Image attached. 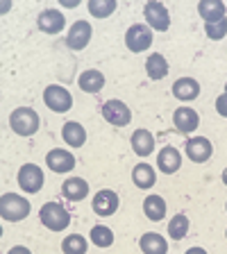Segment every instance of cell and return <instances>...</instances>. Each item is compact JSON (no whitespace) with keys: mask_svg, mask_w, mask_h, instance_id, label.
Segmentation results:
<instances>
[{"mask_svg":"<svg viewBox=\"0 0 227 254\" xmlns=\"http://www.w3.org/2000/svg\"><path fill=\"white\" fill-rule=\"evenodd\" d=\"M9 127L18 136H32V134H37L39 132L37 111L30 109V107H18V109H14L9 116Z\"/></svg>","mask_w":227,"mask_h":254,"instance_id":"1","label":"cell"},{"mask_svg":"<svg viewBox=\"0 0 227 254\" xmlns=\"http://www.w3.org/2000/svg\"><path fill=\"white\" fill-rule=\"evenodd\" d=\"M30 213V202L23 200L21 195L16 193H5L0 197V216L7 222H18L23 218H27Z\"/></svg>","mask_w":227,"mask_h":254,"instance_id":"2","label":"cell"},{"mask_svg":"<svg viewBox=\"0 0 227 254\" xmlns=\"http://www.w3.org/2000/svg\"><path fill=\"white\" fill-rule=\"evenodd\" d=\"M39 218H41V222L50 232H62V229H66L71 225L69 211H66L59 202H48V204H43L41 211H39Z\"/></svg>","mask_w":227,"mask_h":254,"instance_id":"3","label":"cell"},{"mask_svg":"<svg viewBox=\"0 0 227 254\" xmlns=\"http://www.w3.org/2000/svg\"><path fill=\"white\" fill-rule=\"evenodd\" d=\"M43 102H46L48 109L57 111V114H64V111H69L71 105H73V98H71V93L64 86H46V91H43Z\"/></svg>","mask_w":227,"mask_h":254,"instance_id":"4","label":"cell"},{"mask_svg":"<svg viewBox=\"0 0 227 254\" xmlns=\"http://www.w3.org/2000/svg\"><path fill=\"white\" fill-rule=\"evenodd\" d=\"M125 46L130 48L132 53H143V50H148V48L152 46V32H150V27L141 25V23L132 25L125 34Z\"/></svg>","mask_w":227,"mask_h":254,"instance_id":"5","label":"cell"},{"mask_svg":"<svg viewBox=\"0 0 227 254\" xmlns=\"http://www.w3.org/2000/svg\"><path fill=\"white\" fill-rule=\"evenodd\" d=\"M143 16L148 21L150 27H154L157 32H166L170 27V16H168V9H166L161 2H154L150 0L148 5L143 7Z\"/></svg>","mask_w":227,"mask_h":254,"instance_id":"6","label":"cell"},{"mask_svg":"<svg viewBox=\"0 0 227 254\" xmlns=\"http://www.w3.org/2000/svg\"><path fill=\"white\" fill-rule=\"evenodd\" d=\"M102 116H105V121L111 123V125L123 127L132 121V111L127 109V105L121 100H107L105 105H102Z\"/></svg>","mask_w":227,"mask_h":254,"instance_id":"7","label":"cell"},{"mask_svg":"<svg viewBox=\"0 0 227 254\" xmlns=\"http://www.w3.org/2000/svg\"><path fill=\"white\" fill-rule=\"evenodd\" d=\"M18 184L25 193H39L43 186V173L39 166L34 164H25L18 170Z\"/></svg>","mask_w":227,"mask_h":254,"instance_id":"8","label":"cell"},{"mask_svg":"<svg viewBox=\"0 0 227 254\" xmlns=\"http://www.w3.org/2000/svg\"><path fill=\"white\" fill-rule=\"evenodd\" d=\"M91 41V25L86 21H77L73 23V27L69 30V37H66V46L71 50H82L86 48Z\"/></svg>","mask_w":227,"mask_h":254,"instance_id":"9","label":"cell"},{"mask_svg":"<svg viewBox=\"0 0 227 254\" xmlns=\"http://www.w3.org/2000/svg\"><path fill=\"white\" fill-rule=\"evenodd\" d=\"M212 152H214V145L209 143V138L196 136V138H191V141H186V157L191 161H196V164L207 161V159L212 157Z\"/></svg>","mask_w":227,"mask_h":254,"instance_id":"10","label":"cell"},{"mask_svg":"<svg viewBox=\"0 0 227 254\" xmlns=\"http://www.w3.org/2000/svg\"><path fill=\"white\" fill-rule=\"evenodd\" d=\"M37 25H39V30L46 32V34H57V32L64 30L66 18H64V14L62 11H57V9H46V11L39 14Z\"/></svg>","mask_w":227,"mask_h":254,"instance_id":"11","label":"cell"},{"mask_svg":"<svg viewBox=\"0 0 227 254\" xmlns=\"http://www.w3.org/2000/svg\"><path fill=\"white\" fill-rule=\"evenodd\" d=\"M46 166L53 173H69V170L75 168V157L66 150H50L46 157Z\"/></svg>","mask_w":227,"mask_h":254,"instance_id":"12","label":"cell"},{"mask_svg":"<svg viewBox=\"0 0 227 254\" xmlns=\"http://www.w3.org/2000/svg\"><path fill=\"white\" fill-rule=\"evenodd\" d=\"M118 209V195L114 190L105 189V190H98L93 197V211L98 216H111V213Z\"/></svg>","mask_w":227,"mask_h":254,"instance_id":"13","label":"cell"},{"mask_svg":"<svg viewBox=\"0 0 227 254\" xmlns=\"http://www.w3.org/2000/svg\"><path fill=\"white\" fill-rule=\"evenodd\" d=\"M173 121H175L177 132H180V134H189V132H193V129H198L200 118H198V114L193 109H189V107H180V109L175 111Z\"/></svg>","mask_w":227,"mask_h":254,"instance_id":"14","label":"cell"},{"mask_svg":"<svg viewBox=\"0 0 227 254\" xmlns=\"http://www.w3.org/2000/svg\"><path fill=\"white\" fill-rule=\"evenodd\" d=\"M180 164H182L180 152L175 148H170V145H166V148L157 154V166H159V170L166 175L177 173V170H180Z\"/></svg>","mask_w":227,"mask_h":254,"instance_id":"15","label":"cell"},{"mask_svg":"<svg viewBox=\"0 0 227 254\" xmlns=\"http://www.w3.org/2000/svg\"><path fill=\"white\" fill-rule=\"evenodd\" d=\"M62 193L66 200L71 202H79L89 195V182H84L82 177H71L69 182H64Z\"/></svg>","mask_w":227,"mask_h":254,"instance_id":"16","label":"cell"},{"mask_svg":"<svg viewBox=\"0 0 227 254\" xmlns=\"http://www.w3.org/2000/svg\"><path fill=\"white\" fill-rule=\"evenodd\" d=\"M198 93H200V84L191 77H182L173 84V95L177 98V100H184V102L186 100H196Z\"/></svg>","mask_w":227,"mask_h":254,"instance_id":"17","label":"cell"},{"mask_svg":"<svg viewBox=\"0 0 227 254\" xmlns=\"http://www.w3.org/2000/svg\"><path fill=\"white\" fill-rule=\"evenodd\" d=\"M198 11H200V16L207 21V25L225 18V5H223L221 0H202L200 5H198Z\"/></svg>","mask_w":227,"mask_h":254,"instance_id":"18","label":"cell"},{"mask_svg":"<svg viewBox=\"0 0 227 254\" xmlns=\"http://www.w3.org/2000/svg\"><path fill=\"white\" fill-rule=\"evenodd\" d=\"M141 250L143 254H166L168 252V243H166L164 236H159L154 232H148L141 236Z\"/></svg>","mask_w":227,"mask_h":254,"instance_id":"19","label":"cell"},{"mask_svg":"<svg viewBox=\"0 0 227 254\" xmlns=\"http://www.w3.org/2000/svg\"><path fill=\"white\" fill-rule=\"evenodd\" d=\"M132 148L139 157H148L154 150V136L148 129H137V132L132 134Z\"/></svg>","mask_w":227,"mask_h":254,"instance_id":"20","label":"cell"},{"mask_svg":"<svg viewBox=\"0 0 227 254\" xmlns=\"http://www.w3.org/2000/svg\"><path fill=\"white\" fill-rule=\"evenodd\" d=\"M77 84L82 91H86V93H98V91L105 86V75L100 73V70H84V73L79 75Z\"/></svg>","mask_w":227,"mask_h":254,"instance_id":"21","label":"cell"},{"mask_svg":"<svg viewBox=\"0 0 227 254\" xmlns=\"http://www.w3.org/2000/svg\"><path fill=\"white\" fill-rule=\"evenodd\" d=\"M143 213L148 216V220H161L166 216V202L159 195H148L143 200Z\"/></svg>","mask_w":227,"mask_h":254,"instance_id":"22","label":"cell"},{"mask_svg":"<svg viewBox=\"0 0 227 254\" xmlns=\"http://www.w3.org/2000/svg\"><path fill=\"white\" fill-rule=\"evenodd\" d=\"M62 136H64V141L69 143V145H73V148H82L86 141V132L79 123H66L62 129Z\"/></svg>","mask_w":227,"mask_h":254,"instance_id":"23","label":"cell"},{"mask_svg":"<svg viewBox=\"0 0 227 254\" xmlns=\"http://www.w3.org/2000/svg\"><path fill=\"white\" fill-rule=\"evenodd\" d=\"M146 73L150 75L152 79H164L168 75V62L164 59V55H150L146 59Z\"/></svg>","mask_w":227,"mask_h":254,"instance_id":"24","label":"cell"},{"mask_svg":"<svg viewBox=\"0 0 227 254\" xmlns=\"http://www.w3.org/2000/svg\"><path fill=\"white\" fill-rule=\"evenodd\" d=\"M132 180L139 189H150L157 182V175H154V168L150 164H139L132 170Z\"/></svg>","mask_w":227,"mask_h":254,"instance_id":"25","label":"cell"},{"mask_svg":"<svg viewBox=\"0 0 227 254\" xmlns=\"http://www.w3.org/2000/svg\"><path fill=\"white\" fill-rule=\"evenodd\" d=\"M64 254H86V241L84 236L79 234H73V236H66L62 243Z\"/></svg>","mask_w":227,"mask_h":254,"instance_id":"26","label":"cell"},{"mask_svg":"<svg viewBox=\"0 0 227 254\" xmlns=\"http://www.w3.org/2000/svg\"><path fill=\"white\" fill-rule=\"evenodd\" d=\"M91 241H93L98 248H109V245L114 243V234H111V229L105 227V225H95V227L91 229Z\"/></svg>","mask_w":227,"mask_h":254,"instance_id":"27","label":"cell"},{"mask_svg":"<svg viewBox=\"0 0 227 254\" xmlns=\"http://www.w3.org/2000/svg\"><path fill=\"white\" fill-rule=\"evenodd\" d=\"M114 9H116L114 0H89V11L95 18H107Z\"/></svg>","mask_w":227,"mask_h":254,"instance_id":"28","label":"cell"},{"mask_svg":"<svg viewBox=\"0 0 227 254\" xmlns=\"http://www.w3.org/2000/svg\"><path fill=\"white\" fill-rule=\"evenodd\" d=\"M186 232H189V218L186 216H175L173 220L168 222V234L175 238V241H182V238L186 236Z\"/></svg>","mask_w":227,"mask_h":254,"instance_id":"29","label":"cell"},{"mask_svg":"<svg viewBox=\"0 0 227 254\" xmlns=\"http://www.w3.org/2000/svg\"><path fill=\"white\" fill-rule=\"evenodd\" d=\"M205 32H207V37L209 39L221 41V39L227 34V18H221L218 23H209V25H205Z\"/></svg>","mask_w":227,"mask_h":254,"instance_id":"30","label":"cell"},{"mask_svg":"<svg viewBox=\"0 0 227 254\" xmlns=\"http://www.w3.org/2000/svg\"><path fill=\"white\" fill-rule=\"evenodd\" d=\"M216 109H218V114H221V116L227 118V91L216 98Z\"/></svg>","mask_w":227,"mask_h":254,"instance_id":"31","label":"cell"},{"mask_svg":"<svg viewBox=\"0 0 227 254\" xmlns=\"http://www.w3.org/2000/svg\"><path fill=\"white\" fill-rule=\"evenodd\" d=\"M7 254H32L27 248H23V245H16V248H11Z\"/></svg>","mask_w":227,"mask_h":254,"instance_id":"32","label":"cell"},{"mask_svg":"<svg viewBox=\"0 0 227 254\" xmlns=\"http://www.w3.org/2000/svg\"><path fill=\"white\" fill-rule=\"evenodd\" d=\"M186 254H207L202 248H191V250H186Z\"/></svg>","mask_w":227,"mask_h":254,"instance_id":"33","label":"cell"},{"mask_svg":"<svg viewBox=\"0 0 227 254\" xmlns=\"http://www.w3.org/2000/svg\"><path fill=\"white\" fill-rule=\"evenodd\" d=\"M223 182H225V184H227V168L223 170Z\"/></svg>","mask_w":227,"mask_h":254,"instance_id":"34","label":"cell"},{"mask_svg":"<svg viewBox=\"0 0 227 254\" xmlns=\"http://www.w3.org/2000/svg\"><path fill=\"white\" fill-rule=\"evenodd\" d=\"M225 91H227V84H225Z\"/></svg>","mask_w":227,"mask_h":254,"instance_id":"35","label":"cell"},{"mask_svg":"<svg viewBox=\"0 0 227 254\" xmlns=\"http://www.w3.org/2000/svg\"><path fill=\"white\" fill-rule=\"evenodd\" d=\"M225 236H227V234H225Z\"/></svg>","mask_w":227,"mask_h":254,"instance_id":"36","label":"cell"}]
</instances>
